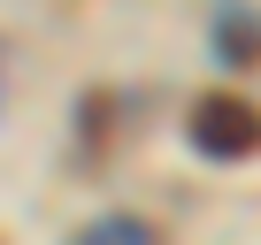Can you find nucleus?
I'll return each instance as SVG.
<instances>
[{"instance_id":"1","label":"nucleus","mask_w":261,"mask_h":245,"mask_svg":"<svg viewBox=\"0 0 261 245\" xmlns=\"http://www.w3.org/2000/svg\"><path fill=\"white\" fill-rule=\"evenodd\" d=\"M185 138L200 161H253L261 154V107L238 92H200L185 107Z\"/></svg>"},{"instance_id":"2","label":"nucleus","mask_w":261,"mask_h":245,"mask_svg":"<svg viewBox=\"0 0 261 245\" xmlns=\"http://www.w3.org/2000/svg\"><path fill=\"white\" fill-rule=\"evenodd\" d=\"M207 46H215L223 69H253V62H261V8H253V0H215Z\"/></svg>"},{"instance_id":"3","label":"nucleus","mask_w":261,"mask_h":245,"mask_svg":"<svg viewBox=\"0 0 261 245\" xmlns=\"http://www.w3.org/2000/svg\"><path fill=\"white\" fill-rule=\"evenodd\" d=\"M69 245H162V230H154L146 215H130V207H108V215H92Z\"/></svg>"},{"instance_id":"4","label":"nucleus","mask_w":261,"mask_h":245,"mask_svg":"<svg viewBox=\"0 0 261 245\" xmlns=\"http://www.w3.org/2000/svg\"><path fill=\"white\" fill-rule=\"evenodd\" d=\"M108 115H115V100H108V92H85V107H77V131H85V138H77V154H85V161H92V154H100V138H108Z\"/></svg>"}]
</instances>
